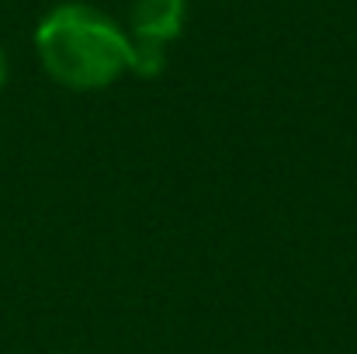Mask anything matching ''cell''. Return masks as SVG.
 <instances>
[{
  "mask_svg": "<svg viewBox=\"0 0 357 354\" xmlns=\"http://www.w3.org/2000/svg\"><path fill=\"white\" fill-rule=\"evenodd\" d=\"M188 17V0H132L128 21H132V42L149 45H170L181 38Z\"/></svg>",
  "mask_w": 357,
  "mask_h": 354,
  "instance_id": "2",
  "label": "cell"
},
{
  "mask_svg": "<svg viewBox=\"0 0 357 354\" xmlns=\"http://www.w3.org/2000/svg\"><path fill=\"white\" fill-rule=\"evenodd\" d=\"M167 66V49L163 45H149V42H132V73L139 77H160Z\"/></svg>",
  "mask_w": 357,
  "mask_h": 354,
  "instance_id": "3",
  "label": "cell"
},
{
  "mask_svg": "<svg viewBox=\"0 0 357 354\" xmlns=\"http://www.w3.org/2000/svg\"><path fill=\"white\" fill-rule=\"evenodd\" d=\"M3 80H7V56L0 52V87H3Z\"/></svg>",
  "mask_w": 357,
  "mask_h": 354,
  "instance_id": "4",
  "label": "cell"
},
{
  "mask_svg": "<svg viewBox=\"0 0 357 354\" xmlns=\"http://www.w3.org/2000/svg\"><path fill=\"white\" fill-rule=\"evenodd\" d=\"M42 70L70 91L112 87L132 70V38L91 3H59L35 28Z\"/></svg>",
  "mask_w": 357,
  "mask_h": 354,
  "instance_id": "1",
  "label": "cell"
}]
</instances>
